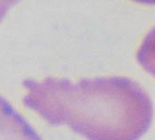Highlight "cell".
Returning a JSON list of instances; mask_svg holds the SVG:
<instances>
[{
    "label": "cell",
    "instance_id": "1",
    "mask_svg": "<svg viewBox=\"0 0 155 140\" xmlns=\"http://www.w3.org/2000/svg\"><path fill=\"white\" fill-rule=\"evenodd\" d=\"M24 105L51 125H67L87 140H139L149 130L153 104L135 81L120 76L76 83L48 77L23 82Z\"/></svg>",
    "mask_w": 155,
    "mask_h": 140
},
{
    "label": "cell",
    "instance_id": "2",
    "mask_svg": "<svg viewBox=\"0 0 155 140\" xmlns=\"http://www.w3.org/2000/svg\"><path fill=\"white\" fill-rule=\"evenodd\" d=\"M0 140H42L26 118L2 96H0Z\"/></svg>",
    "mask_w": 155,
    "mask_h": 140
},
{
    "label": "cell",
    "instance_id": "3",
    "mask_svg": "<svg viewBox=\"0 0 155 140\" xmlns=\"http://www.w3.org/2000/svg\"><path fill=\"white\" fill-rule=\"evenodd\" d=\"M136 59L145 71L155 78V27L143 39Z\"/></svg>",
    "mask_w": 155,
    "mask_h": 140
},
{
    "label": "cell",
    "instance_id": "4",
    "mask_svg": "<svg viewBox=\"0 0 155 140\" xmlns=\"http://www.w3.org/2000/svg\"><path fill=\"white\" fill-rule=\"evenodd\" d=\"M18 1L19 0H0V21L6 16L9 9L12 8Z\"/></svg>",
    "mask_w": 155,
    "mask_h": 140
},
{
    "label": "cell",
    "instance_id": "5",
    "mask_svg": "<svg viewBox=\"0 0 155 140\" xmlns=\"http://www.w3.org/2000/svg\"><path fill=\"white\" fill-rule=\"evenodd\" d=\"M132 1L146 5H155V0H132Z\"/></svg>",
    "mask_w": 155,
    "mask_h": 140
}]
</instances>
